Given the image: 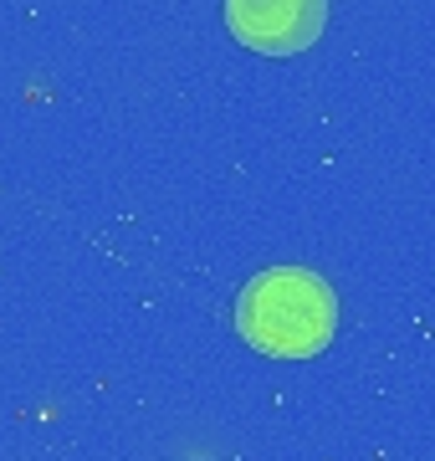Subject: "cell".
<instances>
[{"label":"cell","mask_w":435,"mask_h":461,"mask_svg":"<svg viewBox=\"0 0 435 461\" xmlns=\"http://www.w3.org/2000/svg\"><path fill=\"white\" fill-rule=\"evenodd\" d=\"M241 339L271 359H307L328 348L338 329L333 287L307 272V267H267L262 277L246 282L241 308H235Z\"/></svg>","instance_id":"1"},{"label":"cell","mask_w":435,"mask_h":461,"mask_svg":"<svg viewBox=\"0 0 435 461\" xmlns=\"http://www.w3.org/2000/svg\"><path fill=\"white\" fill-rule=\"evenodd\" d=\"M328 21V0H226V26L241 47L292 57L318 41Z\"/></svg>","instance_id":"2"}]
</instances>
